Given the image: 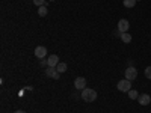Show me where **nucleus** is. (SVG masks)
<instances>
[{
	"label": "nucleus",
	"instance_id": "39448f33",
	"mask_svg": "<svg viewBox=\"0 0 151 113\" xmlns=\"http://www.w3.org/2000/svg\"><path fill=\"white\" fill-rule=\"evenodd\" d=\"M129 29H130V23L125 20V18H122V20H119L118 21V32L119 33H125V32H129Z\"/></svg>",
	"mask_w": 151,
	"mask_h": 113
},
{
	"label": "nucleus",
	"instance_id": "6e6552de",
	"mask_svg": "<svg viewBox=\"0 0 151 113\" xmlns=\"http://www.w3.org/2000/svg\"><path fill=\"white\" fill-rule=\"evenodd\" d=\"M137 101H139L141 106H148V104L151 103V97H150L148 94H142V95H139Z\"/></svg>",
	"mask_w": 151,
	"mask_h": 113
},
{
	"label": "nucleus",
	"instance_id": "f8f14e48",
	"mask_svg": "<svg viewBox=\"0 0 151 113\" xmlns=\"http://www.w3.org/2000/svg\"><path fill=\"white\" fill-rule=\"evenodd\" d=\"M56 69H58V72H65L67 71V64H64V62H59L58 64V67H56Z\"/></svg>",
	"mask_w": 151,
	"mask_h": 113
},
{
	"label": "nucleus",
	"instance_id": "dca6fc26",
	"mask_svg": "<svg viewBox=\"0 0 151 113\" xmlns=\"http://www.w3.org/2000/svg\"><path fill=\"white\" fill-rule=\"evenodd\" d=\"M44 2H45V0H33V5H36L38 8H40V6L44 5Z\"/></svg>",
	"mask_w": 151,
	"mask_h": 113
},
{
	"label": "nucleus",
	"instance_id": "ddd939ff",
	"mask_svg": "<svg viewBox=\"0 0 151 113\" xmlns=\"http://www.w3.org/2000/svg\"><path fill=\"white\" fill-rule=\"evenodd\" d=\"M129 97H130V99H137L139 98V92L134 91V89H130L129 91Z\"/></svg>",
	"mask_w": 151,
	"mask_h": 113
},
{
	"label": "nucleus",
	"instance_id": "0eeeda50",
	"mask_svg": "<svg viewBox=\"0 0 151 113\" xmlns=\"http://www.w3.org/2000/svg\"><path fill=\"white\" fill-rule=\"evenodd\" d=\"M35 56H36L38 59H44V57L47 56V48L42 47V45H38V47L35 48Z\"/></svg>",
	"mask_w": 151,
	"mask_h": 113
},
{
	"label": "nucleus",
	"instance_id": "7ed1b4c3",
	"mask_svg": "<svg viewBox=\"0 0 151 113\" xmlns=\"http://www.w3.org/2000/svg\"><path fill=\"white\" fill-rule=\"evenodd\" d=\"M45 75H47V77H50V79L59 80V75H60V72H58L56 67H47V69H45Z\"/></svg>",
	"mask_w": 151,
	"mask_h": 113
},
{
	"label": "nucleus",
	"instance_id": "f257e3e1",
	"mask_svg": "<svg viewBox=\"0 0 151 113\" xmlns=\"http://www.w3.org/2000/svg\"><path fill=\"white\" fill-rule=\"evenodd\" d=\"M82 99L86 103H92L97 99V92L94 89H89V87H86V89L82 91Z\"/></svg>",
	"mask_w": 151,
	"mask_h": 113
},
{
	"label": "nucleus",
	"instance_id": "f03ea898",
	"mask_svg": "<svg viewBox=\"0 0 151 113\" xmlns=\"http://www.w3.org/2000/svg\"><path fill=\"white\" fill-rule=\"evenodd\" d=\"M132 89V82L127 80V79H124V80H119L118 82V91L121 92H129Z\"/></svg>",
	"mask_w": 151,
	"mask_h": 113
},
{
	"label": "nucleus",
	"instance_id": "a211bd4d",
	"mask_svg": "<svg viewBox=\"0 0 151 113\" xmlns=\"http://www.w3.org/2000/svg\"><path fill=\"white\" fill-rule=\"evenodd\" d=\"M48 2H55V0H48Z\"/></svg>",
	"mask_w": 151,
	"mask_h": 113
},
{
	"label": "nucleus",
	"instance_id": "4468645a",
	"mask_svg": "<svg viewBox=\"0 0 151 113\" xmlns=\"http://www.w3.org/2000/svg\"><path fill=\"white\" fill-rule=\"evenodd\" d=\"M136 2L137 0H124V6L125 8H133L136 5Z\"/></svg>",
	"mask_w": 151,
	"mask_h": 113
},
{
	"label": "nucleus",
	"instance_id": "9b49d317",
	"mask_svg": "<svg viewBox=\"0 0 151 113\" xmlns=\"http://www.w3.org/2000/svg\"><path fill=\"white\" fill-rule=\"evenodd\" d=\"M47 12H48V9H47V6H44V5L38 8V15H40V17H45Z\"/></svg>",
	"mask_w": 151,
	"mask_h": 113
},
{
	"label": "nucleus",
	"instance_id": "f3484780",
	"mask_svg": "<svg viewBox=\"0 0 151 113\" xmlns=\"http://www.w3.org/2000/svg\"><path fill=\"white\" fill-rule=\"evenodd\" d=\"M14 113H26V112H23V110H17V112H14Z\"/></svg>",
	"mask_w": 151,
	"mask_h": 113
},
{
	"label": "nucleus",
	"instance_id": "1a4fd4ad",
	"mask_svg": "<svg viewBox=\"0 0 151 113\" xmlns=\"http://www.w3.org/2000/svg\"><path fill=\"white\" fill-rule=\"evenodd\" d=\"M58 64H59L58 54H52L47 57V67H58Z\"/></svg>",
	"mask_w": 151,
	"mask_h": 113
},
{
	"label": "nucleus",
	"instance_id": "20e7f679",
	"mask_svg": "<svg viewBox=\"0 0 151 113\" xmlns=\"http://www.w3.org/2000/svg\"><path fill=\"white\" fill-rule=\"evenodd\" d=\"M125 79L127 80H130V82H133L136 77H137V69L134 68V67H129L127 69H125Z\"/></svg>",
	"mask_w": 151,
	"mask_h": 113
},
{
	"label": "nucleus",
	"instance_id": "2eb2a0df",
	"mask_svg": "<svg viewBox=\"0 0 151 113\" xmlns=\"http://www.w3.org/2000/svg\"><path fill=\"white\" fill-rule=\"evenodd\" d=\"M145 77H147L148 80H151V67H147V68H145Z\"/></svg>",
	"mask_w": 151,
	"mask_h": 113
},
{
	"label": "nucleus",
	"instance_id": "9d476101",
	"mask_svg": "<svg viewBox=\"0 0 151 113\" xmlns=\"http://www.w3.org/2000/svg\"><path fill=\"white\" fill-rule=\"evenodd\" d=\"M119 36H121V41L122 42H125V44H129V42H132V35L130 33H119Z\"/></svg>",
	"mask_w": 151,
	"mask_h": 113
},
{
	"label": "nucleus",
	"instance_id": "423d86ee",
	"mask_svg": "<svg viewBox=\"0 0 151 113\" xmlns=\"http://www.w3.org/2000/svg\"><path fill=\"white\" fill-rule=\"evenodd\" d=\"M74 87H76V89H79V91L86 89V79L85 77H77L74 80Z\"/></svg>",
	"mask_w": 151,
	"mask_h": 113
}]
</instances>
